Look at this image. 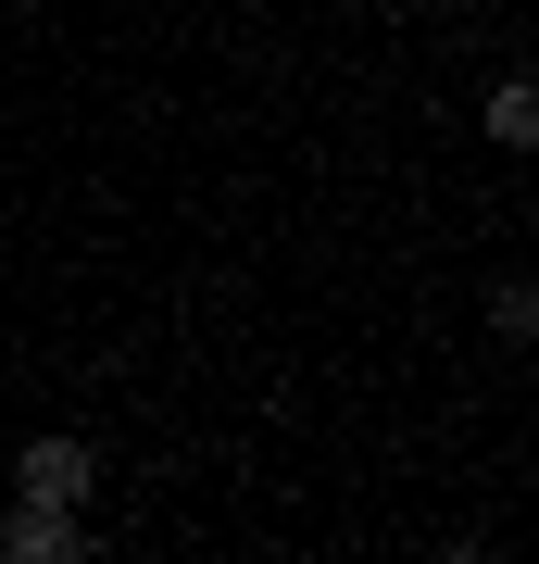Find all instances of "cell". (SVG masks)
<instances>
[{
  "mask_svg": "<svg viewBox=\"0 0 539 564\" xmlns=\"http://www.w3.org/2000/svg\"><path fill=\"white\" fill-rule=\"evenodd\" d=\"M0 552H13V564H76V552H88V514H76V502H25V489H13Z\"/></svg>",
  "mask_w": 539,
  "mask_h": 564,
  "instance_id": "obj_2",
  "label": "cell"
},
{
  "mask_svg": "<svg viewBox=\"0 0 539 564\" xmlns=\"http://www.w3.org/2000/svg\"><path fill=\"white\" fill-rule=\"evenodd\" d=\"M13 489H25V502H76V514H88L100 452H88V440H25V452H13Z\"/></svg>",
  "mask_w": 539,
  "mask_h": 564,
  "instance_id": "obj_1",
  "label": "cell"
},
{
  "mask_svg": "<svg viewBox=\"0 0 539 564\" xmlns=\"http://www.w3.org/2000/svg\"><path fill=\"white\" fill-rule=\"evenodd\" d=\"M489 139H502V151H527V139H539V101H527V76H502V88H489Z\"/></svg>",
  "mask_w": 539,
  "mask_h": 564,
  "instance_id": "obj_3",
  "label": "cell"
},
{
  "mask_svg": "<svg viewBox=\"0 0 539 564\" xmlns=\"http://www.w3.org/2000/svg\"><path fill=\"white\" fill-rule=\"evenodd\" d=\"M489 326H502V339H527V326H539V289L502 276V289H489Z\"/></svg>",
  "mask_w": 539,
  "mask_h": 564,
  "instance_id": "obj_4",
  "label": "cell"
}]
</instances>
